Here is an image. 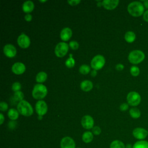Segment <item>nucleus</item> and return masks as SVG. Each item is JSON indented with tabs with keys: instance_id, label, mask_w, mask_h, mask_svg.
<instances>
[{
	"instance_id": "14",
	"label": "nucleus",
	"mask_w": 148,
	"mask_h": 148,
	"mask_svg": "<svg viewBox=\"0 0 148 148\" xmlns=\"http://www.w3.org/2000/svg\"><path fill=\"white\" fill-rule=\"evenodd\" d=\"M12 71L16 75H21L25 71V66L22 62H16L12 65Z\"/></svg>"
},
{
	"instance_id": "30",
	"label": "nucleus",
	"mask_w": 148,
	"mask_h": 148,
	"mask_svg": "<svg viewBox=\"0 0 148 148\" xmlns=\"http://www.w3.org/2000/svg\"><path fill=\"white\" fill-rule=\"evenodd\" d=\"M21 86L19 82H15L12 84V89L13 91L17 92L20 91V90L21 89Z\"/></svg>"
},
{
	"instance_id": "7",
	"label": "nucleus",
	"mask_w": 148,
	"mask_h": 148,
	"mask_svg": "<svg viewBox=\"0 0 148 148\" xmlns=\"http://www.w3.org/2000/svg\"><path fill=\"white\" fill-rule=\"evenodd\" d=\"M133 136L138 140H143L148 136V130L143 127H136L132 131Z\"/></svg>"
},
{
	"instance_id": "19",
	"label": "nucleus",
	"mask_w": 148,
	"mask_h": 148,
	"mask_svg": "<svg viewBox=\"0 0 148 148\" xmlns=\"http://www.w3.org/2000/svg\"><path fill=\"white\" fill-rule=\"evenodd\" d=\"M93 134L92 132H90V131H86L84 132L82 136V140L86 143H90L92 139H93Z\"/></svg>"
},
{
	"instance_id": "20",
	"label": "nucleus",
	"mask_w": 148,
	"mask_h": 148,
	"mask_svg": "<svg viewBox=\"0 0 148 148\" xmlns=\"http://www.w3.org/2000/svg\"><path fill=\"white\" fill-rule=\"evenodd\" d=\"M124 39L128 43H132L136 39V35L133 31H127L124 35Z\"/></svg>"
},
{
	"instance_id": "45",
	"label": "nucleus",
	"mask_w": 148,
	"mask_h": 148,
	"mask_svg": "<svg viewBox=\"0 0 148 148\" xmlns=\"http://www.w3.org/2000/svg\"><path fill=\"white\" fill-rule=\"evenodd\" d=\"M77 148H80V147H77Z\"/></svg>"
},
{
	"instance_id": "21",
	"label": "nucleus",
	"mask_w": 148,
	"mask_h": 148,
	"mask_svg": "<svg viewBox=\"0 0 148 148\" xmlns=\"http://www.w3.org/2000/svg\"><path fill=\"white\" fill-rule=\"evenodd\" d=\"M129 113L130 116L133 119H138L140 117L141 113L139 109L137 108H132L130 109Z\"/></svg>"
},
{
	"instance_id": "35",
	"label": "nucleus",
	"mask_w": 148,
	"mask_h": 148,
	"mask_svg": "<svg viewBox=\"0 0 148 148\" xmlns=\"http://www.w3.org/2000/svg\"><path fill=\"white\" fill-rule=\"evenodd\" d=\"M81 1L80 0H71L68 1V3L71 6H75L78 5Z\"/></svg>"
},
{
	"instance_id": "4",
	"label": "nucleus",
	"mask_w": 148,
	"mask_h": 148,
	"mask_svg": "<svg viewBox=\"0 0 148 148\" xmlns=\"http://www.w3.org/2000/svg\"><path fill=\"white\" fill-rule=\"evenodd\" d=\"M47 94V89L46 87L42 84H35L32 92V97L36 99H42L44 98Z\"/></svg>"
},
{
	"instance_id": "32",
	"label": "nucleus",
	"mask_w": 148,
	"mask_h": 148,
	"mask_svg": "<svg viewBox=\"0 0 148 148\" xmlns=\"http://www.w3.org/2000/svg\"><path fill=\"white\" fill-rule=\"evenodd\" d=\"M8 105L7 104V103L2 101L0 103V110L2 112H5L8 110Z\"/></svg>"
},
{
	"instance_id": "2",
	"label": "nucleus",
	"mask_w": 148,
	"mask_h": 148,
	"mask_svg": "<svg viewBox=\"0 0 148 148\" xmlns=\"http://www.w3.org/2000/svg\"><path fill=\"white\" fill-rule=\"evenodd\" d=\"M145 58V53L140 50L131 51L128 56V60L132 64H138L142 62Z\"/></svg>"
},
{
	"instance_id": "36",
	"label": "nucleus",
	"mask_w": 148,
	"mask_h": 148,
	"mask_svg": "<svg viewBox=\"0 0 148 148\" xmlns=\"http://www.w3.org/2000/svg\"><path fill=\"white\" fill-rule=\"evenodd\" d=\"M143 18L146 22H148V10L145 11L143 14Z\"/></svg>"
},
{
	"instance_id": "12",
	"label": "nucleus",
	"mask_w": 148,
	"mask_h": 148,
	"mask_svg": "<svg viewBox=\"0 0 148 148\" xmlns=\"http://www.w3.org/2000/svg\"><path fill=\"white\" fill-rule=\"evenodd\" d=\"M17 44L20 47L26 49L30 45V39L27 35L22 33L17 38Z\"/></svg>"
},
{
	"instance_id": "15",
	"label": "nucleus",
	"mask_w": 148,
	"mask_h": 148,
	"mask_svg": "<svg viewBox=\"0 0 148 148\" xmlns=\"http://www.w3.org/2000/svg\"><path fill=\"white\" fill-rule=\"evenodd\" d=\"M119 0H104L102 2V5L107 10H113L119 5Z\"/></svg>"
},
{
	"instance_id": "26",
	"label": "nucleus",
	"mask_w": 148,
	"mask_h": 148,
	"mask_svg": "<svg viewBox=\"0 0 148 148\" xmlns=\"http://www.w3.org/2000/svg\"><path fill=\"white\" fill-rule=\"evenodd\" d=\"M75 60L72 57V54H70V56L66 60L65 62V65L69 68H71L72 67L74 66L75 65Z\"/></svg>"
},
{
	"instance_id": "11",
	"label": "nucleus",
	"mask_w": 148,
	"mask_h": 148,
	"mask_svg": "<svg viewBox=\"0 0 148 148\" xmlns=\"http://www.w3.org/2000/svg\"><path fill=\"white\" fill-rule=\"evenodd\" d=\"M61 148H76L74 140L69 136H65L60 142Z\"/></svg>"
},
{
	"instance_id": "44",
	"label": "nucleus",
	"mask_w": 148,
	"mask_h": 148,
	"mask_svg": "<svg viewBox=\"0 0 148 148\" xmlns=\"http://www.w3.org/2000/svg\"><path fill=\"white\" fill-rule=\"evenodd\" d=\"M39 2H46V1H39Z\"/></svg>"
},
{
	"instance_id": "17",
	"label": "nucleus",
	"mask_w": 148,
	"mask_h": 148,
	"mask_svg": "<svg viewBox=\"0 0 148 148\" xmlns=\"http://www.w3.org/2000/svg\"><path fill=\"white\" fill-rule=\"evenodd\" d=\"M23 10L27 14L31 12L34 9V3L31 1H25L23 4Z\"/></svg>"
},
{
	"instance_id": "25",
	"label": "nucleus",
	"mask_w": 148,
	"mask_h": 148,
	"mask_svg": "<svg viewBox=\"0 0 148 148\" xmlns=\"http://www.w3.org/2000/svg\"><path fill=\"white\" fill-rule=\"evenodd\" d=\"M47 75L45 72H40L36 76V81L38 83H43L47 79Z\"/></svg>"
},
{
	"instance_id": "13",
	"label": "nucleus",
	"mask_w": 148,
	"mask_h": 148,
	"mask_svg": "<svg viewBox=\"0 0 148 148\" xmlns=\"http://www.w3.org/2000/svg\"><path fill=\"white\" fill-rule=\"evenodd\" d=\"M3 51L5 55L9 58L14 57L17 53V50L16 47L12 44L6 45L3 47Z\"/></svg>"
},
{
	"instance_id": "31",
	"label": "nucleus",
	"mask_w": 148,
	"mask_h": 148,
	"mask_svg": "<svg viewBox=\"0 0 148 148\" xmlns=\"http://www.w3.org/2000/svg\"><path fill=\"white\" fill-rule=\"evenodd\" d=\"M69 46L72 50H76L79 48V43H77V42H76L75 40L70 42Z\"/></svg>"
},
{
	"instance_id": "23",
	"label": "nucleus",
	"mask_w": 148,
	"mask_h": 148,
	"mask_svg": "<svg viewBox=\"0 0 148 148\" xmlns=\"http://www.w3.org/2000/svg\"><path fill=\"white\" fill-rule=\"evenodd\" d=\"M132 148H148V141L146 140H138L134 143Z\"/></svg>"
},
{
	"instance_id": "9",
	"label": "nucleus",
	"mask_w": 148,
	"mask_h": 148,
	"mask_svg": "<svg viewBox=\"0 0 148 148\" xmlns=\"http://www.w3.org/2000/svg\"><path fill=\"white\" fill-rule=\"evenodd\" d=\"M36 112L39 116H43L47 112V105L43 100L38 101L35 105Z\"/></svg>"
},
{
	"instance_id": "33",
	"label": "nucleus",
	"mask_w": 148,
	"mask_h": 148,
	"mask_svg": "<svg viewBox=\"0 0 148 148\" xmlns=\"http://www.w3.org/2000/svg\"><path fill=\"white\" fill-rule=\"evenodd\" d=\"M92 134H94L95 135H98L101 134V129L98 126H95L92 128Z\"/></svg>"
},
{
	"instance_id": "37",
	"label": "nucleus",
	"mask_w": 148,
	"mask_h": 148,
	"mask_svg": "<svg viewBox=\"0 0 148 148\" xmlns=\"http://www.w3.org/2000/svg\"><path fill=\"white\" fill-rule=\"evenodd\" d=\"M24 18L27 21H31L32 19V17L31 14L28 13V14H25V16L24 17Z\"/></svg>"
},
{
	"instance_id": "28",
	"label": "nucleus",
	"mask_w": 148,
	"mask_h": 148,
	"mask_svg": "<svg viewBox=\"0 0 148 148\" xmlns=\"http://www.w3.org/2000/svg\"><path fill=\"white\" fill-rule=\"evenodd\" d=\"M130 73L133 76H138L140 73V69L137 66L133 65L130 68Z\"/></svg>"
},
{
	"instance_id": "8",
	"label": "nucleus",
	"mask_w": 148,
	"mask_h": 148,
	"mask_svg": "<svg viewBox=\"0 0 148 148\" xmlns=\"http://www.w3.org/2000/svg\"><path fill=\"white\" fill-rule=\"evenodd\" d=\"M69 49V45L65 42L58 43L54 50V53L58 57H63L65 56Z\"/></svg>"
},
{
	"instance_id": "24",
	"label": "nucleus",
	"mask_w": 148,
	"mask_h": 148,
	"mask_svg": "<svg viewBox=\"0 0 148 148\" xmlns=\"http://www.w3.org/2000/svg\"><path fill=\"white\" fill-rule=\"evenodd\" d=\"M110 148H125V145L120 140H114L111 142Z\"/></svg>"
},
{
	"instance_id": "10",
	"label": "nucleus",
	"mask_w": 148,
	"mask_h": 148,
	"mask_svg": "<svg viewBox=\"0 0 148 148\" xmlns=\"http://www.w3.org/2000/svg\"><path fill=\"white\" fill-rule=\"evenodd\" d=\"M81 124L84 128L86 130L91 129L94 127V119L90 115H85L82 119Z\"/></svg>"
},
{
	"instance_id": "41",
	"label": "nucleus",
	"mask_w": 148,
	"mask_h": 148,
	"mask_svg": "<svg viewBox=\"0 0 148 148\" xmlns=\"http://www.w3.org/2000/svg\"><path fill=\"white\" fill-rule=\"evenodd\" d=\"M133 145H131L130 143H128L125 145V148H132Z\"/></svg>"
},
{
	"instance_id": "1",
	"label": "nucleus",
	"mask_w": 148,
	"mask_h": 148,
	"mask_svg": "<svg viewBox=\"0 0 148 148\" xmlns=\"http://www.w3.org/2000/svg\"><path fill=\"white\" fill-rule=\"evenodd\" d=\"M127 10L129 14L133 17H139L143 14L145 6L141 2L134 1L128 4Z\"/></svg>"
},
{
	"instance_id": "6",
	"label": "nucleus",
	"mask_w": 148,
	"mask_h": 148,
	"mask_svg": "<svg viewBox=\"0 0 148 148\" xmlns=\"http://www.w3.org/2000/svg\"><path fill=\"white\" fill-rule=\"evenodd\" d=\"M105 60L103 56L97 55L95 56L91 61V66L94 70H99L105 65Z\"/></svg>"
},
{
	"instance_id": "18",
	"label": "nucleus",
	"mask_w": 148,
	"mask_h": 148,
	"mask_svg": "<svg viewBox=\"0 0 148 148\" xmlns=\"http://www.w3.org/2000/svg\"><path fill=\"white\" fill-rule=\"evenodd\" d=\"M93 87V84L92 83L88 80H84L82 82L80 83V88L81 89L86 92L90 91Z\"/></svg>"
},
{
	"instance_id": "43",
	"label": "nucleus",
	"mask_w": 148,
	"mask_h": 148,
	"mask_svg": "<svg viewBox=\"0 0 148 148\" xmlns=\"http://www.w3.org/2000/svg\"><path fill=\"white\" fill-rule=\"evenodd\" d=\"M38 118H39V120H41V119H42V116H39Z\"/></svg>"
},
{
	"instance_id": "16",
	"label": "nucleus",
	"mask_w": 148,
	"mask_h": 148,
	"mask_svg": "<svg viewBox=\"0 0 148 148\" xmlns=\"http://www.w3.org/2000/svg\"><path fill=\"white\" fill-rule=\"evenodd\" d=\"M72 35V31L71 28L65 27L63 28L60 32V38L63 41H68Z\"/></svg>"
},
{
	"instance_id": "39",
	"label": "nucleus",
	"mask_w": 148,
	"mask_h": 148,
	"mask_svg": "<svg viewBox=\"0 0 148 148\" xmlns=\"http://www.w3.org/2000/svg\"><path fill=\"white\" fill-rule=\"evenodd\" d=\"M0 118H1V120H0V124L2 125L4 121V120H5V117L3 115L2 113H0Z\"/></svg>"
},
{
	"instance_id": "22",
	"label": "nucleus",
	"mask_w": 148,
	"mask_h": 148,
	"mask_svg": "<svg viewBox=\"0 0 148 148\" xmlns=\"http://www.w3.org/2000/svg\"><path fill=\"white\" fill-rule=\"evenodd\" d=\"M8 117L12 120H16L18 118V112L15 109L11 108L8 112Z\"/></svg>"
},
{
	"instance_id": "5",
	"label": "nucleus",
	"mask_w": 148,
	"mask_h": 148,
	"mask_svg": "<svg viewBox=\"0 0 148 148\" xmlns=\"http://www.w3.org/2000/svg\"><path fill=\"white\" fill-rule=\"evenodd\" d=\"M127 101L129 105L136 106L140 103L141 97L138 92L131 91L127 95Z\"/></svg>"
},
{
	"instance_id": "38",
	"label": "nucleus",
	"mask_w": 148,
	"mask_h": 148,
	"mask_svg": "<svg viewBox=\"0 0 148 148\" xmlns=\"http://www.w3.org/2000/svg\"><path fill=\"white\" fill-rule=\"evenodd\" d=\"M124 68V66L122 64H118L116 66V68L117 71H122Z\"/></svg>"
},
{
	"instance_id": "29",
	"label": "nucleus",
	"mask_w": 148,
	"mask_h": 148,
	"mask_svg": "<svg viewBox=\"0 0 148 148\" xmlns=\"http://www.w3.org/2000/svg\"><path fill=\"white\" fill-rule=\"evenodd\" d=\"M14 98L17 100V101H22L23 100V98H24V94L23 93L20 91H17V92H15L14 94Z\"/></svg>"
},
{
	"instance_id": "27",
	"label": "nucleus",
	"mask_w": 148,
	"mask_h": 148,
	"mask_svg": "<svg viewBox=\"0 0 148 148\" xmlns=\"http://www.w3.org/2000/svg\"><path fill=\"white\" fill-rule=\"evenodd\" d=\"M90 67L86 64L82 65L79 68V72L83 75H87L90 72Z\"/></svg>"
},
{
	"instance_id": "34",
	"label": "nucleus",
	"mask_w": 148,
	"mask_h": 148,
	"mask_svg": "<svg viewBox=\"0 0 148 148\" xmlns=\"http://www.w3.org/2000/svg\"><path fill=\"white\" fill-rule=\"evenodd\" d=\"M129 105L127 103H123L120 106V109L121 111H125L128 109Z\"/></svg>"
},
{
	"instance_id": "3",
	"label": "nucleus",
	"mask_w": 148,
	"mask_h": 148,
	"mask_svg": "<svg viewBox=\"0 0 148 148\" xmlns=\"http://www.w3.org/2000/svg\"><path fill=\"white\" fill-rule=\"evenodd\" d=\"M18 113L24 116H30L33 114V108L31 104L27 101H20L17 106Z\"/></svg>"
},
{
	"instance_id": "40",
	"label": "nucleus",
	"mask_w": 148,
	"mask_h": 148,
	"mask_svg": "<svg viewBox=\"0 0 148 148\" xmlns=\"http://www.w3.org/2000/svg\"><path fill=\"white\" fill-rule=\"evenodd\" d=\"M143 5L148 10V1H143Z\"/></svg>"
},
{
	"instance_id": "42",
	"label": "nucleus",
	"mask_w": 148,
	"mask_h": 148,
	"mask_svg": "<svg viewBox=\"0 0 148 148\" xmlns=\"http://www.w3.org/2000/svg\"><path fill=\"white\" fill-rule=\"evenodd\" d=\"M96 74H97V72H96V71H95V70H93V71L91 72V76H96Z\"/></svg>"
}]
</instances>
